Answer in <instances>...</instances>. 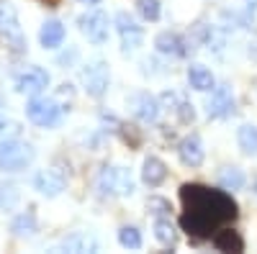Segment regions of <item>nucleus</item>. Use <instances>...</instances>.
<instances>
[{
  "instance_id": "1",
  "label": "nucleus",
  "mask_w": 257,
  "mask_h": 254,
  "mask_svg": "<svg viewBox=\"0 0 257 254\" xmlns=\"http://www.w3.org/2000/svg\"><path fill=\"white\" fill-rule=\"evenodd\" d=\"M183 200V216L180 226L188 236L211 239L221 226L237 218V203L226 190H211L198 182H185L180 187Z\"/></svg>"
},
{
  "instance_id": "2",
  "label": "nucleus",
  "mask_w": 257,
  "mask_h": 254,
  "mask_svg": "<svg viewBox=\"0 0 257 254\" xmlns=\"http://www.w3.org/2000/svg\"><path fill=\"white\" fill-rule=\"evenodd\" d=\"M34 162V146L21 139H6L0 141V169L6 172H18Z\"/></svg>"
},
{
  "instance_id": "3",
  "label": "nucleus",
  "mask_w": 257,
  "mask_h": 254,
  "mask_svg": "<svg viewBox=\"0 0 257 254\" xmlns=\"http://www.w3.org/2000/svg\"><path fill=\"white\" fill-rule=\"evenodd\" d=\"M26 116H29V121L31 123H36V126H57L59 121H62V116H64V105L62 103H57L54 98H31L29 100V105H26Z\"/></svg>"
},
{
  "instance_id": "4",
  "label": "nucleus",
  "mask_w": 257,
  "mask_h": 254,
  "mask_svg": "<svg viewBox=\"0 0 257 254\" xmlns=\"http://www.w3.org/2000/svg\"><path fill=\"white\" fill-rule=\"evenodd\" d=\"M98 193L100 195H132L134 193V180L126 169L118 167H103L98 175Z\"/></svg>"
},
{
  "instance_id": "5",
  "label": "nucleus",
  "mask_w": 257,
  "mask_h": 254,
  "mask_svg": "<svg viewBox=\"0 0 257 254\" xmlns=\"http://www.w3.org/2000/svg\"><path fill=\"white\" fill-rule=\"evenodd\" d=\"M108 82H111V75H108V65L105 62H90L88 67L82 70V85H85V93L90 98H103L105 90H108Z\"/></svg>"
},
{
  "instance_id": "6",
  "label": "nucleus",
  "mask_w": 257,
  "mask_h": 254,
  "mask_svg": "<svg viewBox=\"0 0 257 254\" xmlns=\"http://www.w3.org/2000/svg\"><path fill=\"white\" fill-rule=\"evenodd\" d=\"M0 34H3L6 44H11L13 52H24L26 39H24V31H21V24H18V16H16L13 6H8V3L0 6Z\"/></svg>"
},
{
  "instance_id": "7",
  "label": "nucleus",
  "mask_w": 257,
  "mask_h": 254,
  "mask_svg": "<svg viewBox=\"0 0 257 254\" xmlns=\"http://www.w3.org/2000/svg\"><path fill=\"white\" fill-rule=\"evenodd\" d=\"M77 26L80 31L88 36V41L93 44H105L108 41V16L100 13V11H88L77 18Z\"/></svg>"
},
{
  "instance_id": "8",
  "label": "nucleus",
  "mask_w": 257,
  "mask_h": 254,
  "mask_svg": "<svg viewBox=\"0 0 257 254\" xmlns=\"http://www.w3.org/2000/svg\"><path fill=\"white\" fill-rule=\"evenodd\" d=\"M206 111L208 118H226L234 113V93H231V85H213L211 98L206 103Z\"/></svg>"
},
{
  "instance_id": "9",
  "label": "nucleus",
  "mask_w": 257,
  "mask_h": 254,
  "mask_svg": "<svg viewBox=\"0 0 257 254\" xmlns=\"http://www.w3.org/2000/svg\"><path fill=\"white\" fill-rule=\"evenodd\" d=\"M116 29H118V36H121L123 52H134V49L142 47L144 31H142V26H139L128 13H118V16H116Z\"/></svg>"
},
{
  "instance_id": "10",
  "label": "nucleus",
  "mask_w": 257,
  "mask_h": 254,
  "mask_svg": "<svg viewBox=\"0 0 257 254\" xmlns=\"http://www.w3.org/2000/svg\"><path fill=\"white\" fill-rule=\"evenodd\" d=\"M49 88V75L41 70V67H31L26 72H21L16 77V90L18 93H24V95H39V93H44Z\"/></svg>"
},
{
  "instance_id": "11",
  "label": "nucleus",
  "mask_w": 257,
  "mask_h": 254,
  "mask_svg": "<svg viewBox=\"0 0 257 254\" xmlns=\"http://www.w3.org/2000/svg\"><path fill=\"white\" fill-rule=\"evenodd\" d=\"M64 182H67V172L59 167H52V169H44V172H39L34 177V187L39 190L41 195L47 198H54L64 190Z\"/></svg>"
},
{
  "instance_id": "12",
  "label": "nucleus",
  "mask_w": 257,
  "mask_h": 254,
  "mask_svg": "<svg viewBox=\"0 0 257 254\" xmlns=\"http://www.w3.org/2000/svg\"><path fill=\"white\" fill-rule=\"evenodd\" d=\"M128 108H132V113L142 123H155L160 118V103L149 93H134L132 98H128Z\"/></svg>"
},
{
  "instance_id": "13",
  "label": "nucleus",
  "mask_w": 257,
  "mask_h": 254,
  "mask_svg": "<svg viewBox=\"0 0 257 254\" xmlns=\"http://www.w3.org/2000/svg\"><path fill=\"white\" fill-rule=\"evenodd\" d=\"M180 162L185 167H201L203 164V157H206V149H203V141L198 134H188L183 141H180Z\"/></svg>"
},
{
  "instance_id": "14",
  "label": "nucleus",
  "mask_w": 257,
  "mask_h": 254,
  "mask_svg": "<svg viewBox=\"0 0 257 254\" xmlns=\"http://www.w3.org/2000/svg\"><path fill=\"white\" fill-rule=\"evenodd\" d=\"M155 47L160 54H167V57H185L190 52V44L180 36V34H173V31H165L155 39Z\"/></svg>"
},
{
  "instance_id": "15",
  "label": "nucleus",
  "mask_w": 257,
  "mask_h": 254,
  "mask_svg": "<svg viewBox=\"0 0 257 254\" xmlns=\"http://www.w3.org/2000/svg\"><path fill=\"white\" fill-rule=\"evenodd\" d=\"M165 177H167V164L160 157H147L144 164H142V180L149 187H157V185L165 182Z\"/></svg>"
},
{
  "instance_id": "16",
  "label": "nucleus",
  "mask_w": 257,
  "mask_h": 254,
  "mask_svg": "<svg viewBox=\"0 0 257 254\" xmlns=\"http://www.w3.org/2000/svg\"><path fill=\"white\" fill-rule=\"evenodd\" d=\"M211 239H213V246L219 251H244V239L239 236V231H234V228H219Z\"/></svg>"
},
{
  "instance_id": "17",
  "label": "nucleus",
  "mask_w": 257,
  "mask_h": 254,
  "mask_svg": "<svg viewBox=\"0 0 257 254\" xmlns=\"http://www.w3.org/2000/svg\"><path fill=\"white\" fill-rule=\"evenodd\" d=\"M39 41H41V47H44V49H57L62 41H64V26H62V21H57V18L47 21V24L41 26V31H39Z\"/></svg>"
},
{
  "instance_id": "18",
  "label": "nucleus",
  "mask_w": 257,
  "mask_h": 254,
  "mask_svg": "<svg viewBox=\"0 0 257 254\" xmlns=\"http://www.w3.org/2000/svg\"><path fill=\"white\" fill-rule=\"evenodd\" d=\"M162 100L167 103V108L178 116V121L190 123L193 118H196V113H193V105H190V103H188L180 93H165V95H162Z\"/></svg>"
},
{
  "instance_id": "19",
  "label": "nucleus",
  "mask_w": 257,
  "mask_h": 254,
  "mask_svg": "<svg viewBox=\"0 0 257 254\" xmlns=\"http://www.w3.org/2000/svg\"><path fill=\"white\" fill-rule=\"evenodd\" d=\"M188 82H190V88H196V90H201V93L213 90V85H216V80H213L211 70L203 67V65H193V67H188Z\"/></svg>"
},
{
  "instance_id": "20",
  "label": "nucleus",
  "mask_w": 257,
  "mask_h": 254,
  "mask_svg": "<svg viewBox=\"0 0 257 254\" xmlns=\"http://www.w3.org/2000/svg\"><path fill=\"white\" fill-rule=\"evenodd\" d=\"M11 231H13V236H18V239H31L36 231H39L36 216L31 213V210H26V213L16 216L13 223H11Z\"/></svg>"
},
{
  "instance_id": "21",
  "label": "nucleus",
  "mask_w": 257,
  "mask_h": 254,
  "mask_svg": "<svg viewBox=\"0 0 257 254\" xmlns=\"http://www.w3.org/2000/svg\"><path fill=\"white\" fill-rule=\"evenodd\" d=\"M59 249H64V251H98V241L88 234H72L59 244Z\"/></svg>"
},
{
  "instance_id": "22",
  "label": "nucleus",
  "mask_w": 257,
  "mask_h": 254,
  "mask_svg": "<svg viewBox=\"0 0 257 254\" xmlns=\"http://www.w3.org/2000/svg\"><path fill=\"white\" fill-rule=\"evenodd\" d=\"M237 141H239V149L247 157H257V126H249V123L239 126Z\"/></svg>"
},
{
  "instance_id": "23",
  "label": "nucleus",
  "mask_w": 257,
  "mask_h": 254,
  "mask_svg": "<svg viewBox=\"0 0 257 254\" xmlns=\"http://www.w3.org/2000/svg\"><path fill=\"white\" fill-rule=\"evenodd\" d=\"M219 185L224 190H239L244 185V172L239 167H224L219 172Z\"/></svg>"
},
{
  "instance_id": "24",
  "label": "nucleus",
  "mask_w": 257,
  "mask_h": 254,
  "mask_svg": "<svg viewBox=\"0 0 257 254\" xmlns=\"http://www.w3.org/2000/svg\"><path fill=\"white\" fill-rule=\"evenodd\" d=\"M21 200V190L13 182H0V210H13Z\"/></svg>"
},
{
  "instance_id": "25",
  "label": "nucleus",
  "mask_w": 257,
  "mask_h": 254,
  "mask_svg": "<svg viewBox=\"0 0 257 254\" xmlns=\"http://www.w3.org/2000/svg\"><path fill=\"white\" fill-rule=\"evenodd\" d=\"M155 236H157V241H162L167 246L175 244V228H173V223H170V218H157L155 221Z\"/></svg>"
},
{
  "instance_id": "26",
  "label": "nucleus",
  "mask_w": 257,
  "mask_h": 254,
  "mask_svg": "<svg viewBox=\"0 0 257 254\" xmlns=\"http://www.w3.org/2000/svg\"><path fill=\"white\" fill-rule=\"evenodd\" d=\"M118 241H121V246H126V249H139V246H142V234H139V228H137V226H121Z\"/></svg>"
},
{
  "instance_id": "27",
  "label": "nucleus",
  "mask_w": 257,
  "mask_h": 254,
  "mask_svg": "<svg viewBox=\"0 0 257 254\" xmlns=\"http://www.w3.org/2000/svg\"><path fill=\"white\" fill-rule=\"evenodd\" d=\"M137 11L144 21H157L160 18V0H137Z\"/></svg>"
},
{
  "instance_id": "28",
  "label": "nucleus",
  "mask_w": 257,
  "mask_h": 254,
  "mask_svg": "<svg viewBox=\"0 0 257 254\" xmlns=\"http://www.w3.org/2000/svg\"><path fill=\"white\" fill-rule=\"evenodd\" d=\"M147 208H149V213H155L157 218H170V213H173V205L165 198H149Z\"/></svg>"
},
{
  "instance_id": "29",
  "label": "nucleus",
  "mask_w": 257,
  "mask_h": 254,
  "mask_svg": "<svg viewBox=\"0 0 257 254\" xmlns=\"http://www.w3.org/2000/svg\"><path fill=\"white\" fill-rule=\"evenodd\" d=\"M80 3H85V6H98L100 0H80Z\"/></svg>"
},
{
  "instance_id": "30",
  "label": "nucleus",
  "mask_w": 257,
  "mask_h": 254,
  "mask_svg": "<svg viewBox=\"0 0 257 254\" xmlns=\"http://www.w3.org/2000/svg\"><path fill=\"white\" fill-rule=\"evenodd\" d=\"M254 93H257V77H254Z\"/></svg>"
},
{
  "instance_id": "31",
  "label": "nucleus",
  "mask_w": 257,
  "mask_h": 254,
  "mask_svg": "<svg viewBox=\"0 0 257 254\" xmlns=\"http://www.w3.org/2000/svg\"><path fill=\"white\" fill-rule=\"evenodd\" d=\"M0 108H3V100H0Z\"/></svg>"
},
{
  "instance_id": "32",
  "label": "nucleus",
  "mask_w": 257,
  "mask_h": 254,
  "mask_svg": "<svg viewBox=\"0 0 257 254\" xmlns=\"http://www.w3.org/2000/svg\"><path fill=\"white\" fill-rule=\"evenodd\" d=\"M52 3H54V0H52Z\"/></svg>"
}]
</instances>
